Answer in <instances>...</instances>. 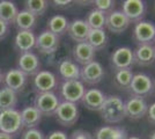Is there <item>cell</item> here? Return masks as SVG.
Segmentation results:
<instances>
[{
	"mask_svg": "<svg viewBox=\"0 0 155 139\" xmlns=\"http://www.w3.org/2000/svg\"><path fill=\"white\" fill-rule=\"evenodd\" d=\"M60 100L53 92L41 93L35 99L34 107L42 114V116H53L56 109L58 108Z\"/></svg>",
	"mask_w": 155,
	"mask_h": 139,
	"instance_id": "8",
	"label": "cell"
},
{
	"mask_svg": "<svg viewBox=\"0 0 155 139\" xmlns=\"http://www.w3.org/2000/svg\"><path fill=\"white\" fill-rule=\"evenodd\" d=\"M108 41L109 38H108V35L104 29H91L88 35V38H87V43L95 51H100L107 46Z\"/></svg>",
	"mask_w": 155,
	"mask_h": 139,
	"instance_id": "27",
	"label": "cell"
},
{
	"mask_svg": "<svg viewBox=\"0 0 155 139\" xmlns=\"http://www.w3.org/2000/svg\"><path fill=\"white\" fill-rule=\"evenodd\" d=\"M154 9H155V6H154Z\"/></svg>",
	"mask_w": 155,
	"mask_h": 139,
	"instance_id": "45",
	"label": "cell"
},
{
	"mask_svg": "<svg viewBox=\"0 0 155 139\" xmlns=\"http://www.w3.org/2000/svg\"><path fill=\"white\" fill-rule=\"evenodd\" d=\"M4 81L6 84V87L16 93L25 87L27 82V75L21 72L19 68H13L4 75Z\"/></svg>",
	"mask_w": 155,
	"mask_h": 139,
	"instance_id": "20",
	"label": "cell"
},
{
	"mask_svg": "<svg viewBox=\"0 0 155 139\" xmlns=\"http://www.w3.org/2000/svg\"><path fill=\"white\" fill-rule=\"evenodd\" d=\"M79 108L75 103H71V102H66L63 101L59 103L58 108L54 111V116L60 125L70 127V126L74 125L79 119Z\"/></svg>",
	"mask_w": 155,
	"mask_h": 139,
	"instance_id": "3",
	"label": "cell"
},
{
	"mask_svg": "<svg viewBox=\"0 0 155 139\" xmlns=\"http://www.w3.org/2000/svg\"><path fill=\"white\" fill-rule=\"evenodd\" d=\"M19 70L26 75H36L41 68V61L38 57L32 52L21 53L19 57Z\"/></svg>",
	"mask_w": 155,
	"mask_h": 139,
	"instance_id": "19",
	"label": "cell"
},
{
	"mask_svg": "<svg viewBox=\"0 0 155 139\" xmlns=\"http://www.w3.org/2000/svg\"><path fill=\"white\" fill-rule=\"evenodd\" d=\"M86 22L91 29H104L105 30V23H107V14L98 11V9H91L87 14Z\"/></svg>",
	"mask_w": 155,
	"mask_h": 139,
	"instance_id": "29",
	"label": "cell"
},
{
	"mask_svg": "<svg viewBox=\"0 0 155 139\" xmlns=\"http://www.w3.org/2000/svg\"><path fill=\"white\" fill-rule=\"evenodd\" d=\"M132 35H133V40L138 45H143V44L154 45L155 23H153L152 21H140L134 25Z\"/></svg>",
	"mask_w": 155,
	"mask_h": 139,
	"instance_id": "5",
	"label": "cell"
},
{
	"mask_svg": "<svg viewBox=\"0 0 155 139\" xmlns=\"http://www.w3.org/2000/svg\"><path fill=\"white\" fill-rule=\"evenodd\" d=\"M8 33V25L5 23L2 20H0V40H2Z\"/></svg>",
	"mask_w": 155,
	"mask_h": 139,
	"instance_id": "39",
	"label": "cell"
},
{
	"mask_svg": "<svg viewBox=\"0 0 155 139\" xmlns=\"http://www.w3.org/2000/svg\"><path fill=\"white\" fill-rule=\"evenodd\" d=\"M133 78V72L131 68L117 70L114 74V84L119 89H129Z\"/></svg>",
	"mask_w": 155,
	"mask_h": 139,
	"instance_id": "30",
	"label": "cell"
},
{
	"mask_svg": "<svg viewBox=\"0 0 155 139\" xmlns=\"http://www.w3.org/2000/svg\"><path fill=\"white\" fill-rule=\"evenodd\" d=\"M111 66L115 70H125L131 68L134 65L133 50L129 46H119L111 53Z\"/></svg>",
	"mask_w": 155,
	"mask_h": 139,
	"instance_id": "10",
	"label": "cell"
},
{
	"mask_svg": "<svg viewBox=\"0 0 155 139\" xmlns=\"http://www.w3.org/2000/svg\"><path fill=\"white\" fill-rule=\"evenodd\" d=\"M100 114L108 124L120 123L125 118V102L118 95H109L104 101Z\"/></svg>",
	"mask_w": 155,
	"mask_h": 139,
	"instance_id": "1",
	"label": "cell"
},
{
	"mask_svg": "<svg viewBox=\"0 0 155 139\" xmlns=\"http://www.w3.org/2000/svg\"><path fill=\"white\" fill-rule=\"evenodd\" d=\"M45 139H68V136L64 131L56 130V131H52L51 133H49V136L45 137Z\"/></svg>",
	"mask_w": 155,
	"mask_h": 139,
	"instance_id": "36",
	"label": "cell"
},
{
	"mask_svg": "<svg viewBox=\"0 0 155 139\" xmlns=\"http://www.w3.org/2000/svg\"><path fill=\"white\" fill-rule=\"evenodd\" d=\"M130 26L129 19L125 16L122 9H115L114 12L107 15V23L105 28L112 34L124 33Z\"/></svg>",
	"mask_w": 155,
	"mask_h": 139,
	"instance_id": "13",
	"label": "cell"
},
{
	"mask_svg": "<svg viewBox=\"0 0 155 139\" xmlns=\"http://www.w3.org/2000/svg\"><path fill=\"white\" fill-rule=\"evenodd\" d=\"M22 121L21 114L15 109L0 111V132L6 134H15L21 130Z\"/></svg>",
	"mask_w": 155,
	"mask_h": 139,
	"instance_id": "4",
	"label": "cell"
},
{
	"mask_svg": "<svg viewBox=\"0 0 155 139\" xmlns=\"http://www.w3.org/2000/svg\"><path fill=\"white\" fill-rule=\"evenodd\" d=\"M133 59H134V64L138 66L146 67L153 65L155 63L154 45H150V44L138 45L136 50H133Z\"/></svg>",
	"mask_w": 155,
	"mask_h": 139,
	"instance_id": "18",
	"label": "cell"
},
{
	"mask_svg": "<svg viewBox=\"0 0 155 139\" xmlns=\"http://www.w3.org/2000/svg\"><path fill=\"white\" fill-rule=\"evenodd\" d=\"M95 139H127V132L123 127L105 125L98 127L94 136Z\"/></svg>",
	"mask_w": 155,
	"mask_h": 139,
	"instance_id": "23",
	"label": "cell"
},
{
	"mask_svg": "<svg viewBox=\"0 0 155 139\" xmlns=\"http://www.w3.org/2000/svg\"><path fill=\"white\" fill-rule=\"evenodd\" d=\"M130 93L132 96L137 98H148L153 95L155 92V82L152 77H149L146 73H137L133 74V78L129 87Z\"/></svg>",
	"mask_w": 155,
	"mask_h": 139,
	"instance_id": "2",
	"label": "cell"
},
{
	"mask_svg": "<svg viewBox=\"0 0 155 139\" xmlns=\"http://www.w3.org/2000/svg\"><path fill=\"white\" fill-rule=\"evenodd\" d=\"M18 13H19V9L14 2L8 0L0 1V20H2L7 25L15 23Z\"/></svg>",
	"mask_w": 155,
	"mask_h": 139,
	"instance_id": "26",
	"label": "cell"
},
{
	"mask_svg": "<svg viewBox=\"0 0 155 139\" xmlns=\"http://www.w3.org/2000/svg\"><path fill=\"white\" fill-rule=\"evenodd\" d=\"M154 51H155V44H154Z\"/></svg>",
	"mask_w": 155,
	"mask_h": 139,
	"instance_id": "44",
	"label": "cell"
},
{
	"mask_svg": "<svg viewBox=\"0 0 155 139\" xmlns=\"http://www.w3.org/2000/svg\"><path fill=\"white\" fill-rule=\"evenodd\" d=\"M52 4L56 8H67V7L71 6V4H73V2L70 0H63V1L61 0H54V1H52Z\"/></svg>",
	"mask_w": 155,
	"mask_h": 139,
	"instance_id": "38",
	"label": "cell"
},
{
	"mask_svg": "<svg viewBox=\"0 0 155 139\" xmlns=\"http://www.w3.org/2000/svg\"><path fill=\"white\" fill-rule=\"evenodd\" d=\"M25 4H26V11L30 12L35 16L43 15L49 7V1L46 0H27Z\"/></svg>",
	"mask_w": 155,
	"mask_h": 139,
	"instance_id": "32",
	"label": "cell"
},
{
	"mask_svg": "<svg viewBox=\"0 0 155 139\" xmlns=\"http://www.w3.org/2000/svg\"><path fill=\"white\" fill-rule=\"evenodd\" d=\"M2 80H4V74L1 73V71H0V84L2 82Z\"/></svg>",
	"mask_w": 155,
	"mask_h": 139,
	"instance_id": "41",
	"label": "cell"
},
{
	"mask_svg": "<svg viewBox=\"0 0 155 139\" xmlns=\"http://www.w3.org/2000/svg\"><path fill=\"white\" fill-rule=\"evenodd\" d=\"M34 87L39 94L53 92L57 87V77L50 71H39L34 78Z\"/></svg>",
	"mask_w": 155,
	"mask_h": 139,
	"instance_id": "14",
	"label": "cell"
},
{
	"mask_svg": "<svg viewBox=\"0 0 155 139\" xmlns=\"http://www.w3.org/2000/svg\"><path fill=\"white\" fill-rule=\"evenodd\" d=\"M68 25H70V21L67 20V18L64 15H53L51 16L49 20H48V30L51 31L52 34H54L56 36L60 37L61 35L67 33V29H68Z\"/></svg>",
	"mask_w": 155,
	"mask_h": 139,
	"instance_id": "24",
	"label": "cell"
},
{
	"mask_svg": "<svg viewBox=\"0 0 155 139\" xmlns=\"http://www.w3.org/2000/svg\"><path fill=\"white\" fill-rule=\"evenodd\" d=\"M58 71L60 78L64 81H72V80H80V67L75 61L70 59L63 60L58 66Z\"/></svg>",
	"mask_w": 155,
	"mask_h": 139,
	"instance_id": "22",
	"label": "cell"
},
{
	"mask_svg": "<svg viewBox=\"0 0 155 139\" xmlns=\"http://www.w3.org/2000/svg\"><path fill=\"white\" fill-rule=\"evenodd\" d=\"M122 12L129 19L130 23H138L146 16L147 5L142 0H125L122 5Z\"/></svg>",
	"mask_w": 155,
	"mask_h": 139,
	"instance_id": "9",
	"label": "cell"
},
{
	"mask_svg": "<svg viewBox=\"0 0 155 139\" xmlns=\"http://www.w3.org/2000/svg\"><path fill=\"white\" fill-rule=\"evenodd\" d=\"M21 139H45V136L39 129L32 127V129H27Z\"/></svg>",
	"mask_w": 155,
	"mask_h": 139,
	"instance_id": "34",
	"label": "cell"
},
{
	"mask_svg": "<svg viewBox=\"0 0 155 139\" xmlns=\"http://www.w3.org/2000/svg\"><path fill=\"white\" fill-rule=\"evenodd\" d=\"M105 75L103 66L97 60H94L89 64L84 65L80 68V79L84 84L87 85H97L103 80Z\"/></svg>",
	"mask_w": 155,
	"mask_h": 139,
	"instance_id": "7",
	"label": "cell"
},
{
	"mask_svg": "<svg viewBox=\"0 0 155 139\" xmlns=\"http://www.w3.org/2000/svg\"><path fill=\"white\" fill-rule=\"evenodd\" d=\"M147 118L150 124L155 125V102L148 106V110H147Z\"/></svg>",
	"mask_w": 155,
	"mask_h": 139,
	"instance_id": "37",
	"label": "cell"
},
{
	"mask_svg": "<svg viewBox=\"0 0 155 139\" xmlns=\"http://www.w3.org/2000/svg\"><path fill=\"white\" fill-rule=\"evenodd\" d=\"M71 139H94V136L89 131H86V130H82V129H78V130L72 132Z\"/></svg>",
	"mask_w": 155,
	"mask_h": 139,
	"instance_id": "35",
	"label": "cell"
},
{
	"mask_svg": "<svg viewBox=\"0 0 155 139\" xmlns=\"http://www.w3.org/2000/svg\"><path fill=\"white\" fill-rule=\"evenodd\" d=\"M36 37L31 30H20L15 36V46L22 53L30 52L32 48H35Z\"/></svg>",
	"mask_w": 155,
	"mask_h": 139,
	"instance_id": "21",
	"label": "cell"
},
{
	"mask_svg": "<svg viewBox=\"0 0 155 139\" xmlns=\"http://www.w3.org/2000/svg\"><path fill=\"white\" fill-rule=\"evenodd\" d=\"M21 121H22V126L27 129H32L36 127L42 121V114L35 107H26L21 111Z\"/></svg>",
	"mask_w": 155,
	"mask_h": 139,
	"instance_id": "25",
	"label": "cell"
},
{
	"mask_svg": "<svg viewBox=\"0 0 155 139\" xmlns=\"http://www.w3.org/2000/svg\"><path fill=\"white\" fill-rule=\"evenodd\" d=\"M93 4L95 6V9H98L107 15L114 12L115 7H116V1H114V0H95V1H93Z\"/></svg>",
	"mask_w": 155,
	"mask_h": 139,
	"instance_id": "33",
	"label": "cell"
},
{
	"mask_svg": "<svg viewBox=\"0 0 155 139\" xmlns=\"http://www.w3.org/2000/svg\"><path fill=\"white\" fill-rule=\"evenodd\" d=\"M127 139H141L139 137H136V136H132V137H127Z\"/></svg>",
	"mask_w": 155,
	"mask_h": 139,
	"instance_id": "43",
	"label": "cell"
},
{
	"mask_svg": "<svg viewBox=\"0 0 155 139\" xmlns=\"http://www.w3.org/2000/svg\"><path fill=\"white\" fill-rule=\"evenodd\" d=\"M18 103V95L8 87H4L0 89V111L15 109Z\"/></svg>",
	"mask_w": 155,
	"mask_h": 139,
	"instance_id": "28",
	"label": "cell"
},
{
	"mask_svg": "<svg viewBox=\"0 0 155 139\" xmlns=\"http://www.w3.org/2000/svg\"><path fill=\"white\" fill-rule=\"evenodd\" d=\"M72 55H73V59L75 60L77 64L84 66L95 60L96 51L87 42H82V43H77L73 46Z\"/></svg>",
	"mask_w": 155,
	"mask_h": 139,
	"instance_id": "16",
	"label": "cell"
},
{
	"mask_svg": "<svg viewBox=\"0 0 155 139\" xmlns=\"http://www.w3.org/2000/svg\"><path fill=\"white\" fill-rule=\"evenodd\" d=\"M105 99H107V95L101 89H98V88H89V89H86L81 102L88 110L100 111Z\"/></svg>",
	"mask_w": 155,
	"mask_h": 139,
	"instance_id": "15",
	"label": "cell"
},
{
	"mask_svg": "<svg viewBox=\"0 0 155 139\" xmlns=\"http://www.w3.org/2000/svg\"><path fill=\"white\" fill-rule=\"evenodd\" d=\"M148 104L146 100L142 98L131 96L125 102V117L131 121H138L143 118L147 115Z\"/></svg>",
	"mask_w": 155,
	"mask_h": 139,
	"instance_id": "11",
	"label": "cell"
},
{
	"mask_svg": "<svg viewBox=\"0 0 155 139\" xmlns=\"http://www.w3.org/2000/svg\"><path fill=\"white\" fill-rule=\"evenodd\" d=\"M84 92H86L84 84L81 80L64 81L61 85V88H60V94H61L64 101L75 103V104L78 102H81Z\"/></svg>",
	"mask_w": 155,
	"mask_h": 139,
	"instance_id": "6",
	"label": "cell"
},
{
	"mask_svg": "<svg viewBox=\"0 0 155 139\" xmlns=\"http://www.w3.org/2000/svg\"><path fill=\"white\" fill-rule=\"evenodd\" d=\"M91 29L87 25L86 20L75 19V20L70 22L67 34L74 42L82 43V42H87V38H88V35L91 33Z\"/></svg>",
	"mask_w": 155,
	"mask_h": 139,
	"instance_id": "17",
	"label": "cell"
},
{
	"mask_svg": "<svg viewBox=\"0 0 155 139\" xmlns=\"http://www.w3.org/2000/svg\"><path fill=\"white\" fill-rule=\"evenodd\" d=\"M15 25L20 30H31L36 25V16L26 9L18 13Z\"/></svg>",
	"mask_w": 155,
	"mask_h": 139,
	"instance_id": "31",
	"label": "cell"
},
{
	"mask_svg": "<svg viewBox=\"0 0 155 139\" xmlns=\"http://www.w3.org/2000/svg\"><path fill=\"white\" fill-rule=\"evenodd\" d=\"M0 139H13V138H12V136H9V134L0 132Z\"/></svg>",
	"mask_w": 155,
	"mask_h": 139,
	"instance_id": "40",
	"label": "cell"
},
{
	"mask_svg": "<svg viewBox=\"0 0 155 139\" xmlns=\"http://www.w3.org/2000/svg\"><path fill=\"white\" fill-rule=\"evenodd\" d=\"M59 46V37L49 31L48 29L42 31L35 41V48L38 50L41 53L49 55L53 53Z\"/></svg>",
	"mask_w": 155,
	"mask_h": 139,
	"instance_id": "12",
	"label": "cell"
},
{
	"mask_svg": "<svg viewBox=\"0 0 155 139\" xmlns=\"http://www.w3.org/2000/svg\"><path fill=\"white\" fill-rule=\"evenodd\" d=\"M149 139H155V131L149 136Z\"/></svg>",
	"mask_w": 155,
	"mask_h": 139,
	"instance_id": "42",
	"label": "cell"
}]
</instances>
